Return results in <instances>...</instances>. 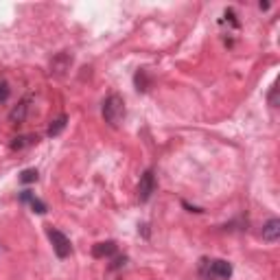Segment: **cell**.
Returning a JSON list of instances; mask_svg holds the SVG:
<instances>
[{"mask_svg":"<svg viewBox=\"0 0 280 280\" xmlns=\"http://www.w3.org/2000/svg\"><path fill=\"white\" fill-rule=\"evenodd\" d=\"M123 116H125V101L118 97V94H112V97L105 99V103H103L105 123H110L112 127H116V125L123 120Z\"/></svg>","mask_w":280,"mask_h":280,"instance_id":"obj_1","label":"cell"},{"mask_svg":"<svg viewBox=\"0 0 280 280\" xmlns=\"http://www.w3.org/2000/svg\"><path fill=\"white\" fill-rule=\"evenodd\" d=\"M72 66V55L70 53H57L51 59V75L53 77H64Z\"/></svg>","mask_w":280,"mask_h":280,"instance_id":"obj_2","label":"cell"},{"mask_svg":"<svg viewBox=\"0 0 280 280\" xmlns=\"http://www.w3.org/2000/svg\"><path fill=\"white\" fill-rule=\"evenodd\" d=\"M49 239L53 243V250H55V254L59 256V258H66L68 254H70V241H68L59 230L49 228Z\"/></svg>","mask_w":280,"mask_h":280,"instance_id":"obj_3","label":"cell"},{"mask_svg":"<svg viewBox=\"0 0 280 280\" xmlns=\"http://www.w3.org/2000/svg\"><path fill=\"white\" fill-rule=\"evenodd\" d=\"M153 188H156V179H153V173L147 171L145 175H142L140 179V186H138V197L142 199V202H147V199L151 197Z\"/></svg>","mask_w":280,"mask_h":280,"instance_id":"obj_4","label":"cell"},{"mask_svg":"<svg viewBox=\"0 0 280 280\" xmlns=\"http://www.w3.org/2000/svg\"><path fill=\"white\" fill-rule=\"evenodd\" d=\"M278 236H280V221L278 219L267 221V224L263 225V239L274 243V241H278Z\"/></svg>","mask_w":280,"mask_h":280,"instance_id":"obj_5","label":"cell"},{"mask_svg":"<svg viewBox=\"0 0 280 280\" xmlns=\"http://www.w3.org/2000/svg\"><path fill=\"white\" fill-rule=\"evenodd\" d=\"M230 274H232L230 263H225V261H213V265H210V276L230 278Z\"/></svg>","mask_w":280,"mask_h":280,"instance_id":"obj_6","label":"cell"},{"mask_svg":"<svg viewBox=\"0 0 280 280\" xmlns=\"http://www.w3.org/2000/svg\"><path fill=\"white\" fill-rule=\"evenodd\" d=\"M114 250H116V247H114L112 241H110V243H99V245L94 247V256H108V254H112Z\"/></svg>","mask_w":280,"mask_h":280,"instance_id":"obj_7","label":"cell"},{"mask_svg":"<svg viewBox=\"0 0 280 280\" xmlns=\"http://www.w3.org/2000/svg\"><path fill=\"white\" fill-rule=\"evenodd\" d=\"M66 127V118L61 116V118H57L55 123L51 125V129H49V136H57V134H61V129Z\"/></svg>","mask_w":280,"mask_h":280,"instance_id":"obj_8","label":"cell"},{"mask_svg":"<svg viewBox=\"0 0 280 280\" xmlns=\"http://www.w3.org/2000/svg\"><path fill=\"white\" fill-rule=\"evenodd\" d=\"M38 179V171L35 168H29V171L22 173V182H35Z\"/></svg>","mask_w":280,"mask_h":280,"instance_id":"obj_9","label":"cell"},{"mask_svg":"<svg viewBox=\"0 0 280 280\" xmlns=\"http://www.w3.org/2000/svg\"><path fill=\"white\" fill-rule=\"evenodd\" d=\"M24 112H26V103H22V105H20V110H18V108L13 110V112H11V118H13V120H15V118H18V120H22V118H24Z\"/></svg>","mask_w":280,"mask_h":280,"instance_id":"obj_10","label":"cell"},{"mask_svg":"<svg viewBox=\"0 0 280 280\" xmlns=\"http://www.w3.org/2000/svg\"><path fill=\"white\" fill-rule=\"evenodd\" d=\"M31 204H33L35 213H46V206L42 204V202H38V199H33V202H31Z\"/></svg>","mask_w":280,"mask_h":280,"instance_id":"obj_11","label":"cell"}]
</instances>
